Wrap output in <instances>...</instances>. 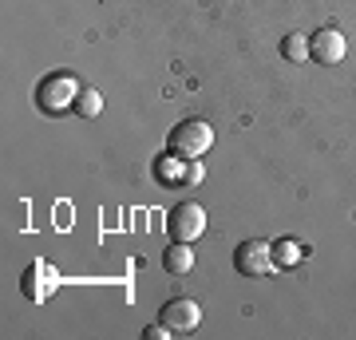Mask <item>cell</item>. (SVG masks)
<instances>
[{
	"mask_svg": "<svg viewBox=\"0 0 356 340\" xmlns=\"http://www.w3.org/2000/svg\"><path fill=\"white\" fill-rule=\"evenodd\" d=\"M210 147H214V127L206 119H182L170 131V139H166V151L175 159H182V163H198Z\"/></svg>",
	"mask_w": 356,
	"mask_h": 340,
	"instance_id": "cell-1",
	"label": "cell"
},
{
	"mask_svg": "<svg viewBox=\"0 0 356 340\" xmlns=\"http://www.w3.org/2000/svg\"><path fill=\"white\" fill-rule=\"evenodd\" d=\"M79 79L76 76H67V72H56V76L48 79H40V88H36V103L44 107L48 115H60L67 111V107H76V95H79Z\"/></svg>",
	"mask_w": 356,
	"mask_h": 340,
	"instance_id": "cell-2",
	"label": "cell"
},
{
	"mask_svg": "<svg viewBox=\"0 0 356 340\" xmlns=\"http://www.w3.org/2000/svg\"><path fill=\"white\" fill-rule=\"evenodd\" d=\"M206 229V210L198 202H178L166 214V234L175 241H198Z\"/></svg>",
	"mask_w": 356,
	"mask_h": 340,
	"instance_id": "cell-3",
	"label": "cell"
},
{
	"mask_svg": "<svg viewBox=\"0 0 356 340\" xmlns=\"http://www.w3.org/2000/svg\"><path fill=\"white\" fill-rule=\"evenodd\" d=\"M234 269L242 273V277H266V273H273L277 265H273V245L261 238H250L242 241L238 250H234Z\"/></svg>",
	"mask_w": 356,
	"mask_h": 340,
	"instance_id": "cell-4",
	"label": "cell"
},
{
	"mask_svg": "<svg viewBox=\"0 0 356 340\" xmlns=\"http://www.w3.org/2000/svg\"><path fill=\"white\" fill-rule=\"evenodd\" d=\"M159 321L170 325V332H191V328H198V321H202V305L191 301V297H170V301L163 305Z\"/></svg>",
	"mask_w": 356,
	"mask_h": 340,
	"instance_id": "cell-5",
	"label": "cell"
},
{
	"mask_svg": "<svg viewBox=\"0 0 356 340\" xmlns=\"http://www.w3.org/2000/svg\"><path fill=\"white\" fill-rule=\"evenodd\" d=\"M56 285H60V273H56L48 261H32V265L24 269V277H20V289H24V297H28V301H36V305L48 301Z\"/></svg>",
	"mask_w": 356,
	"mask_h": 340,
	"instance_id": "cell-6",
	"label": "cell"
},
{
	"mask_svg": "<svg viewBox=\"0 0 356 340\" xmlns=\"http://www.w3.org/2000/svg\"><path fill=\"white\" fill-rule=\"evenodd\" d=\"M344 51H348V40H344V32H337V28H321V32H313V40H309V56L317 63H341Z\"/></svg>",
	"mask_w": 356,
	"mask_h": 340,
	"instance_id": "cell-7",
	"label": "cell"
},
{
	"mask_svg": "<svg viewBox=\"0 0 356 340\" xmlns=\"http://www.w3.org/2000/svg\"><path fill=\"white\" fill-rule=\"evenodd\" d=\"M163 269H166V273H175V277L191 273V269H194L191 241H175V245H166V253H163Z\"/></svg>",
	"mask_w": 356,
	"mask_h": 340,
	"instance_id": "cell-8",
	"label": "cell"
},
{
	"mask_svg": "<svg viewBox=\"0 0 356 340\" xmlns=\"http://www.w3.org/2000/svg\"><path fill=\"white\" fill-rule=\"evenodd\" d=\"M301 261H305V245H301V241L285 238V241L273 245V265H277V269H289V265H301Z\"/></svg>",
	"mask_w": 356,
	"mask_h": 340,
	"instance_id": "cell-9",
	"label": "cell"
},
{
	"mask_svg": "<svg viewBox=\"0 0 356 340\" xmlns=\"http://www.w3.org/2000/svg\"><path fill=\"white\" fill-rule=\"evenodd\" d=\"M72 111H76L79 119H95V115L103 111V95L99 91H91V88H83L76 95V107H72Z\"/></svg>",
	"mask_w": 356,
	"mask_h": 340,
	"instance_id": "cell-10",
	"label": "cell"
},
{
	"mask_svg": "<svg viewBox=\"0 0 356 340\" xmlns=\"http://www.w3.org/2000/svg\"><path fill=\"white\" fill-rule=\"evenodd\" d=\"M281 56H285L289 63H305L309 60V40L297 36V32H289V36L281 40Z\"/></svg>",
	"mask_w": 356,
	"mask_h": 340,
	"instance_id": "cell-11",
	"label": "cell"
},
{
	"mask_svg": "<svg viewBox=\"0 0 356 340\" xmlns=\"http://www.w3.org/2000/svg\"><path fill=\"white\" fill-rule=\"evenodd\" d=\"M166 332H170V325H163V321H159V325H151L147 332H143V337H147V340H163Z\"/></svg>",
	"mask_w": 356,
	"mask_h": 340,
	"instance_id": "cell-12",
	"label": "cell"
}]
</instances>
